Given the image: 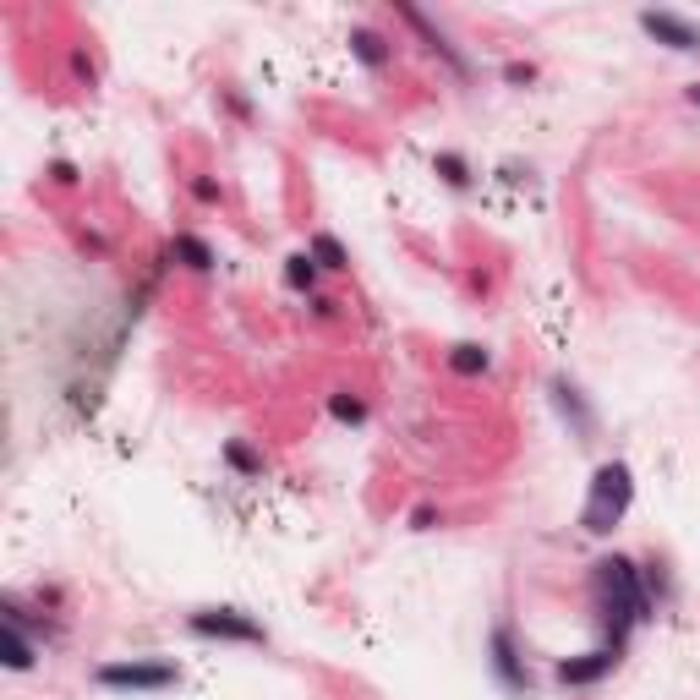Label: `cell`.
Returning a JSON list of instances; mask_svg holds the SVG:
<instances>
[{
    "instance_id": "1",
    "label": "cell",
    "mask_w": 700,
    "mask_h": 700,
    "mask_svg": "<svg viewBox=\"0 0 700 700\" xmlns=\"http://www.w3.org/2000/svg\"><path fill=\"white\" fill-rule=\"evenodd\" d=\"M591 586H597V608H602V624H608V640L602 646L624 651L629 646V629L646 624L651 613H657V602L646 597V580H640V569L629 564V558H602L597 575H591Z\"/></svg>"
},
{
    "instance_id": "2",
    "label": "cell",
    "mask_w": 700,
    "mask_h": 700,
    "mask_svg": "<svg viewBox=\"0 0 700 700\" xmlns=\"http://www.w3.org/2000/svg\"><path fill=\"white\" fill-rule=\"evenodd\" d=\"M629 498H635V476H629L624 460H608L597 476H591V493H586V509H580V525L591 536H608L618 520H624Z\"/></svg>"
},
{
    "instance_id": "3",
    "label": "cell",
    "mask_w": 700,
    "mask_h": 700,
    "mask_svg": "<svg viewBox=\"0 0 700 700\" xmlns=\"http://www.w3.org/2000/svg\"><path fill=\"white\" fill-rule=\"evenodd\" d=\"M93 679L104 690H126V695H154V690H170L181 684V668L170 657H132V662H104Z\"/></svg>"
},
{
    "instance_id": "4",
    "label": "cell",
    "mask_w": 700,
    "mask_h": 700,
    "mask_svg": "<svg viewBox=\"0 0 700 700\" xmlns=\"http://www.w3.org/2000/svg\"><path fill=\"white\" fill-rule=\"evenodd\" d=\"M186 624H192V635H203V640H241V646H263L268 640L258 618H247L236 608H203V613L186 618Z\"/></svg>"
},
{
    "instance_id": "5",
    "label": "cell",
    "mask_w": 700,
    "mask_h": 700,
    "mask_svg": "<svg viewBox=\"0 0 700 700\" xmlns=\"http://www.w3.org/2000/svg\"><path fill=\"white\" fill-rule=\"evenodd\" d=\"M394 11H400V22H405V28H411L416 39H422V44H427V50L438 55L443 66H449L454 77H471V66H465V55H460V50H454V44H449V33L427 22V11H416V6H394Z\"/></svg>"
},
{
    "instance_id": "6",
    "label": "cell",
    "mask_w": 700,
    "mask_h": 700,
    "mask_svg": "<svg viewBox=\"0 0 700 700\" xmlns=\"http://www.w3.org/2000/svg\"><path fill=\"white\" fill-rule=\"evenodd\" d=\"M640 28H646L657 44L679 50V55H695L700 50V28H695V22H684L679 11H640Z\"/></svg>"
},
{
    "instance_id": "7",
    "label": "cell",
    "mask_w": 700,
    "mask_h": 700,
    "mask_svg": "<svg viewBox=\"0 0 700 700\" xmlns=\"http://www.w3.org/2000/svg\"><path fill=\"white\" fill-rule=\"evenodd\" d=\"M493 673H498V684L504 690H531V673H525V657H520V646H515V629L509 624H498L493 629Z\"/></svg>"
},
{
    "instance_id": "8",
    "label": "cell",
    "mask_w": 700,
    "mask_h": 700,
    "mask_svg": "<svg viewBox=\"0 0 700 700\" xmlns=\"http://www.w3.org/2000/svg\"><path fill=\"white\" fill-rule=\"evenodd\" d=\"M618 657H624V651L597 646V651H586V657H564L553 673H558V684H597V679H608V673L618 668Z\"/></svg>"
},
{
    "instance_id": "9",
    "label": "cell",
    "mask_w": 700,
    "mask_h": 700,
    "mask_svg": "<svg viewBox=\"0 0 700 700\" xmlns=\"http://www.w3.org/2000/svg\"><path fill=\"white\" fill-rule=\"evenodd\" d=\"M553 405H558V416H564V422H575V438H591L597 416L586 411V400H580V389H575V383H564V378H558V383H553Z\"/></svg>"
},
{
    "instance_id": "10",
    "label": "cell",
    "mask_w": 700,
    "mask_h": 700,
    "mask_svg": "<svg viewBox=\"0 0 700 700\" xmlns=\"http://www.w3.org/2000/svg\"><path fill=\"white\" fill-rule=\"evenodd\" d=\"M350 55H356L361 66H372V72H383V66L394 61V44L383 39V33H372V28H356L350 33Z\"/></svg>"
},
{
    "instance_id": "11",
    "label": "cell",
    "mask_w": 700,
    "mask_h": 700,
    "mask_svg": "<svg viewBox=\"0 0 700 700\" xmlns=\"http://www.w3.org/2000/svg\"><path fill=\"white\" fill-rule=\"evenodd\" d=\"M33 662H39V646H33V640L22 635L17 624H6V668H11V673H28Z\"/></svg>"
},
{
    "instance_id": "12",
    "label": "cell",
    "mask_w": 700,
    "mask_h": 700,
    "mask_svg": "<svg viewBox=\"0 0 700 700\" xmlns=\"http://www.w3.org/2000/svg\"><path fill=\"white\" fill-rule=\"evenodd\" d=\"M307 252L318 258V268H329V274H340V268H350V258H345V247L329 236V230H318V236L307 241Z\"/></svg>"
},
{
    "instance_id": "13",
    "label": "cell",
    "mask_w": 700,
    "mask_h": 700,
    "mask_svg": "<svg viewBox=\"0 0 700 700\" xmlns=\"http://www.w3.org/2000/svg\"><path fill=\"white\" fill-rule=\"evenodd\" d=\"M170 258H181L186 268H192V274H208V268H214V252H208V247H203V241H197V236H175Z\"/></svg>"
},
{
    "instance_id": "14",
    "label": "cell",
    "mask_w": 700,
    "mask_h": 700,
    "mask_svg": "<svg viewBox=\"0 0 700 700\" xmlns=\"http://www.w3.org/2000/svg\"><path fill=\"white\" fill-rule=\"evenodd\" d=\"M449 367L460 372V378H482V372L493 367V361H487V350H482V345H454V350H449Z\"/></svg>"
},
{
    "instance_id": "15",
    "label": "cell",
    "mask_w": 700,
    "mask_h": 700,
    "mask_svg": "<svg viewBox=\"0 0 700 700\" xmlns=\"http://www.w3.org/2000/svg\"><path fill=\"white\" fill-rule=\"evenodd\" d=\"M285 285L290 290H312V285H318V258H312V252L285 258Z\"/></svg>"
},
{
    "instance_id": "16",
    "label": "cell",
    "mask_w": 700,
    "mask_h": 700,
    "mask_svg": "<svg viewBox=\"0 0 700 700\" xmlns=\"http://www.w3.org/2000/svg\"><path fill=\"white\" fill-rule=\"evenodd\" d=\"M225 465H236L241 476H263V454H252L241 438H230V443H225Z\"/></svg>"
},
{
    "instance_id": "17",
    "label": "cell",
    "mask_w": 700,
    "mask_h": 700,
    "mask_svg": "<svg viewBox=\"0 0 700 700\" xmlns=\"http://www.w3.org/2000/svg\"><path fill=\"white\" fill-rule=\"evenodd\" d=\"M329 411H334V422H350V427H361V422H367V405H361L356 400V394H329Z\"/></svg>"
},
{
    "instance_id": "18",
    "label": "cell",
    "mask_w": 700,
    "mask_h": 700,
    "mask_svg": "<svg viewBox=\"0 0 700 700\" xmlns=\"http://www.w3.org/2000/svg\"><path fill=\"white\" fill-rule=\"evenodd\" d=\"M433 170H438V175H443V181H449V186H460V192H465V186H471V165H465L460 154H438V159H433Z\"/></svg>"
},
{
    "instance_id": "19",
    "label": "cell",
    "mask_w": 700,
    "mask_h": 700,
    "mask_svg": "<svg viewBox=\"0 0 700 700\" xmlns=\"http://www.w3.org/2000/svg\"><path fill=\"white\" fill-rule=\"evenodd\" d=\"M504 83H515V88H520V83H536V66H520V61H509V66H504Z\"/></svg>"
},
{
    "instance_id": "20",
    "label": "cell",
    "mask_w": 700,
    "mask_h": 700,
    "mask_svg": "<svg viewBox=\"0 0 700 700\" xmlns=\"http://www.w3.org/2000/svg\"><path fill=\"white\" fill-rule=\"evenodd\" d=\"M192 197H197V203H214V197H219V186L208 181V175H197V181H192Z\"/></svg>"
},
{
    "instance_id": "21",
    "label": "cell",
    "mask_w": 700,
    "mask_h": 700,
    "mask_svg": "<svg viewBox=\"0 0 700 700\" xmlns=\"http://www.w3.org/2000/svg\"><path fill=\"white\" fill-rule=\"evenodd\" d=\"M684 99H690V104H700V83H695V88H690V93H684Z\"/></svg>"
}]
</instances>
